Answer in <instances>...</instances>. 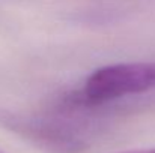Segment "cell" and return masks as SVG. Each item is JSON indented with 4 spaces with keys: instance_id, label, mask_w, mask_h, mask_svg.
I'll list each match as a JSON object with an SVG mask.
<instances>
[{
    "instance_id": "1",
    "label": "cell",
    "mask_w": 155,
    "mask_h": 153,
    "mask_svg": "<svg viewBox=\"0 0 155 153\" xmlns=\"http://www.w3.org/2000/svg\"><path fill=\"white\" fill-rule=\"evenodd\" d=\"M152 89H155V62L116 63L97 69L80 90L65 98V102L69 107L92 108Z\"/></svg>"
},
{
    "instance_id": "2",
    "label": "cell",
    "mask_w": 155,
    "mask_h": 153,
    "mask_svg": "<svg viewBox=\"0 0 155 153\" xmlns=\"http://www.w3.org/2000/svg\"><path fill=\"white\" fill-rule=\"evenodd\" d=\"M120 153H155V149H140V150H127Z\"/></svg>"
}]
</instances>
